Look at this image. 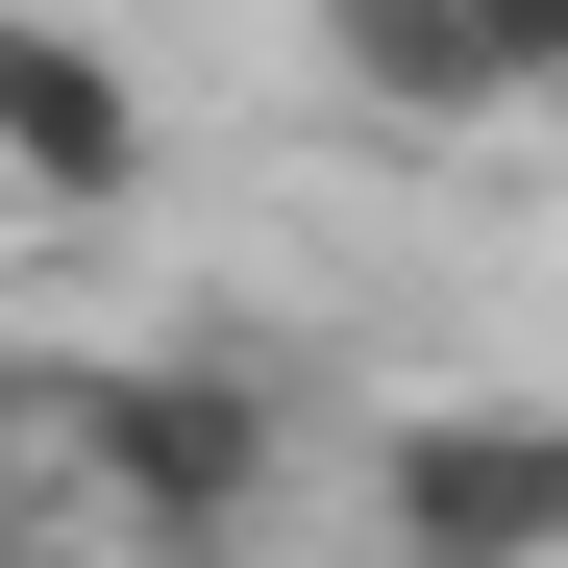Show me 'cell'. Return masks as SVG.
Returning <instances> with one entry per match:
<instances>
[{
    "instance_id": "cell-1",
    "label": "cell",
    "mask_w": 568,
    "mask_h": 568,
    "mask_svg": "<svg viewBox=\"0 0 568 568\" xmlns=\"http://www.w3.org/2000/svg\"><path fill=\"white\" fill-rule=\"evenodd\" d=\"M272 469H297V396H272L247 346H124V371H74V495H100L149 568H247Z\"/></svg>"
},
{
    "instance_id": "cell-2",
    "label": "cell",
    "mask_w": 568,
    "mask_h": 568,
    "mask_svg": "<svg viewBox=\"0 0 568 568\" xmlns=\"http://www.w3.org/2000/svg\"><path fill=\"white\" fill-rule=\"evenodd\" d=\"M371 568H568V420L420 396L396 445H371Z\"/></svg>"
},
{
    "instance_id": "cell-3",
    "label": "cell",
    "mask_w": 568,
    "mask_h": 568,
    "mask_svg": "<svg viewBox=\"0 0 568 568\" xmlns=\"http://www.w3.org/2000/svg\"><path fill=\"white\" fill-rule=\"evenodd\" d=\"M322 74L371 124H495V100H568V0H322Z\"/></svg>"
},
{
    "instance_id": "cell-5",
    "label": "cell",
    "mask_w": 568,
    "mask_h": 568,
    "mask_svg": "<svg viewBox=\"0 0 568 568\" xmlns=\"http://www.w3.org/2000/svg\"><path fill=\"white\" fill-rule=\"evenodd\" d=\"M0 568H50V445H26V396H0Z\"/></svg>"
},
{
    "instance_id": "cell-4",
    "label": "cell",
    "mask_w": 568,
    "mask_h": 568,
    "mask_svg": "<svg viewBox=\"0 0 568 568\" xmlns=\"http://www.w3.org/2000/svg\"><path fill=\"white\" fill-rule=\"evenodd\" d=\"M0 199H50V223L149 199V74L100 26H0Z\"/></svg>"
}]
</instances>
